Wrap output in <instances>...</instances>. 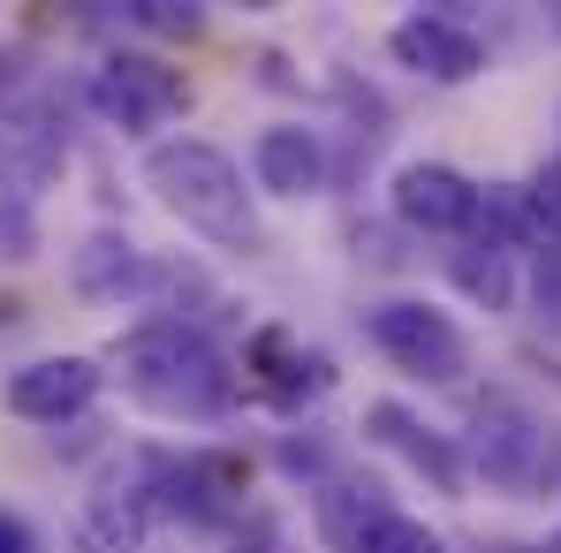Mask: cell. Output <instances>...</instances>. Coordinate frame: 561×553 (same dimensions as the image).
Wrapping results in <instances>:
<instances>
[{
	"instance_id": "obj_4",
	"label": "cell",
	"mask_w": 561,
	"mask_h": 553,
	"mask_svg": "<svg viewBox=\"0 0 561 553\" xmlns=\"http://www.w3.org/2000/svg\"><path fill=\"white\" fill-rule=\"evenodd\" d=\"M183 99H190L183 77L145 61V54H114V61H99V77H92V106L106 122H122V129H160L168 114H183Z\"/></svg>"
},
{
	"instance_id": "obj_15",
	"label": "cell",
	"mask_w": 561,
	"mask_h": 553,
	"mask_svg": "<svg viewBox=\"0 0 561 553\" xmlns=\"http://www.w3.org/2000/svg\"><path fill=\"white\" fill-rule=\"evenodd\" d=\"M114 274H129V243H122V235H92L84 258H77V280H84V288H106Z\"/></svg>"
},
{
	"instance_id": "obj_2",
	"label": "cell",
	"mask_w": 561,
	"mask_h": 553,
	"mask_svg": "<svg viewBox=\"0 0 561 553\" xmlns=\"http://www.w3.org/2000/svg\"><path fill=\"white\" fill-rule=\"evenodd\" d=\"M114 371L160 417H220L228 410V365H220V349L197 326H183V319H152V326L122 334L114 342Z\"/></svg>"
},
{
	"instance_id": "obj_3",
	"label": "cell",
	"mask_w": 561,
	"mask_h": 553,
	"mask_svg": "<svg viewBox=\"0 0 561 553\" xmlns=\"http://www.w3.org/2000/svg\"><path fill=\"white\" fill-rule=\"evenodd\" d=\"M365 334H373V349L387 365L417 371V379H463L470 371V342L456 334V319L433 311V303H410V296L373 303L365 311Z\"/></svg>"
},
{
	"instance_id": "obj_6",
	"label": "cell",
	"mask_w": 561,
	"mask_h": 553,
	"mask_svg": "<svg viewBox=\"0 0 561 553\" xmlns=\"http://www.w3.org/2000/svg\"><path fill=\"white\" fill-rule=\"evenodd\" d=\"M99 379H106V371H99L92 357H38V365L8 371V410L31 417V425H61V417L92 410Z\"/></svg>"
},
{
	"instance_id": "obj_8",
	"label": "cell",
	"mask_w": 561,
	"mask_h": 553,
	"mask_svg": "<svg viewBox=\"0 0 561 553\" xmlns=\"http://www.w3.org/2000/svg\"><path fill=\"white\" fill-rule=\"evenodd\" d=\"M365 425H373L379 448H394V456L410 462L417 477H433V493H463V456L448 448V433L417 425L402 402H373V410H365Z\"/></svg>"
},
{
	"instance_id": "obj_14",
	"label": "cell",
	"mask_w": 561,
	"mask_h": 553,
	"mask_svg": "<svg viewBox=\"0 0 561 553\" xmlns=\"http://www.w3.org/2000/svg\"><path fill=\"white\" fill-rule=\"evenodd\" d=\"M456 280H463L470 296H485V311H508V296H516V280H508V251H501V243H478L470 258H456Z\"/></svg>"
},
{
	"instance_id": "obj_9",
	"label": "cell",
	"mask_w": 561,
	"mask_h": 553,
	"mask_svg": "<svg viewBox=\"0 0 561 553\" xmlns=\"http://www.w3.org/2000/svg\"><path fill=\"white\" fill-rule=\"evenodd\" d=\"M251 175L266 197H311L327 183V145L311 129H266L259 152H251Z\"/></svg>"
},
{
	"instance_id": "obj_13",
	"label": "cell",
	"mask_w": 561,
	"mask_h": 553,
	"mask_svg": "<svg viewBox=\"0 0 561 553\" xmlns=\"http://www.w3.org/2000/svg\"><path fill=\"white\" fill-rule=\"evenodd\" d=\"M350 553H448L417 516H394V508H373L365 516V531H357V546Z\"/></svg>"
},
{
	"instance_id": "obj_16",
	"label": "cell",
	"mask_w": 561,
	"mask_h": 553,
	"mask_svg": "<svg viewBox=\"0 0 561 553\" xmlns=\"http://www.w3.org/2000/svg\"><path fill=\"white\" fill-rule=\"evenodd\" d=\"M531 220H539V235H561V160L531 183Z\"/></svg>"
},
{
	"instance_id": "obj_17",
	"label": "cell",
	"mask_w": 561,
	"mask_h": 553,
	"mask_svg": "<svg viewBox=\"0 0 561 553\" xmlns=\"http://www.w3.org/2000/svg\"><path fill=\"white\" fill-rule=\"evenodd\" d=\"M0 553H38V539H31V523H23L15 508H0Z\"/></svg>"
},
{
	"instance_id": "obj_12",
	"label": "cell",
	"mask_w": 561,
	"mask_h": 553,
	"mask_svg": "<svg viewBox=\"0 0 561 553\" xmlns=\"http://www.w3.org/2000/svg\"><path fill=\"white\" fill-rule=\"evenodd\" d=\"M61 168V145L38 129H0V189H38Z\"/></svg>"
},
{
	"instance_id": "obj_10",
	"label": "cell",
	"mask_w": 561,
	"mask_h": 553,
	"mask_svg": "<svg viewBox=\"0 0 561 553\" xmlns=\"http://www.w3.org/2000/svg\"><path fill=\"white\" fill-rule=\"evenodd\" d=\"M539 448H547V440H539V425H531V417H516V410H493V433H478V462H485V477H493V485H508V493L539 477Z\"/></svg>"
},
{
	"instance_id": "obj_11",
	"label": "cell",
	"mask_w": 561,
	"mask_h": 553,
	"mask_svg": "<svg viewBox=\"0 0 561 553\" xmlns=\"http://www.w3.org/2000/svg\"><path fill=\"white\" fill-rule=\"evenodd\" d=\"M243 365L259 371L274 394H304V387H319V379H327V365H319L311 349H296V334H288V326H259V334H251V349H243Z\"/></svg>"
},
{
	"instance_id": "obj_1",
	"label": "cell",
	"mask_w": 561,
	"mask_h": 553,
	"mask_svg": "<svg viewBox=\"0 0 561 553\" xmlns=\"http://www.w3.org/2000/svg\"><path fill=\"white\" fill-rule=\"evenodd\" d=\"M145 183H152V197H160L183 228H197V235L220 243V251H243V258H251V251L266 243L236 160H228L220 145H205V137H168V145H152V152H145Z\"/></svg>"
},
{
	"instance_id": "obj_7",
	"label": "cell",
	"mask_w": 561,
	"mask_h": 553,
	"mask_svg": "<svg viewBox=\"0 0 561 553\" xmlns=\"http://www.w3.org/2000/svg\"><path fill=\"white\" fill-rule=\"evenodd\" d=\"M394 212L425 235H456V228H478V189L440 160H410L394 168Z\"/></svg>"
},
{
	"instance_id": "obj_5",
	"label": "cell",
	"mask_w": 561,
	"mask_h": 553,
	"mask_svg": "<svg viewBox=\"0 0 561 553\" xmlns=\"http://www.w3.org/2000/svg\"><path fill=\"white\" fill-rule=\"evenodd\" d=\"M387 54H394L402 69L433 77V84H470V77L485 69V46L470 38L456 15H402V23L387 31Z\"/></svg>"
}]
</instances>
